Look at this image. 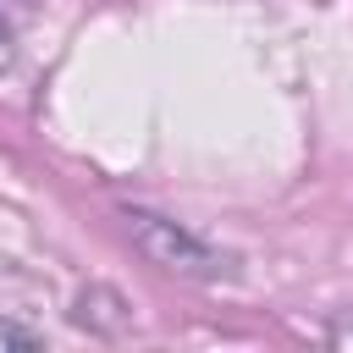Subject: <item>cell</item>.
Wrapping results in <instances>:
<instances>
[{"mask_svg": "<svg viewBox=\"0 0 353 353\" xmlns=\"http://www.w3.org/2000/svg\"><path fill=\"white\" fill-rule=\"evenodd\" d=\"M121 221H127L132 248H138L149 265H160L165 276H182V281H226V276H237L232 254H221L215 243H204L199 232H188V226L171 221V215L121 210Z\"/></svg>", "mask_w": 353, "mask_h": 353, "instance_id": "1", "label": "cell"}, {"mask_svg": "<svg viewBox=\"0 0 353 353\" xmlns=\"http://www.w3.org/2000/svg\"><path fill=\"white\" fill-rule=\"evenodd\" d=\"M72 320L77 325H88V331H121L127 325V298L116 292V287H83L77 292V309H72Z\"/></svg>", "mask_w": 353, "mask_h": 353, "instance_id": "2", "label": "cell"}, {"mask_svg": "<svg viewBox=\"0 0 353 353\" xmlns=\"http://www.w3.org/2000/svg\"><path fill=\"white\" fill-rule=\"evenodd\" d=\"M325 342H331V347H353V309H342V314L325 325Z\"/></svg>", "mask_w": 353, "mask_h": 353, "instance_id": "3", "label": "cell"}, {"mask_svg": "<svg viewBox=\"0 0 353 353\" xmlns=\"http://www.w3.org/2000/svg\"><path fill=\"white\" fill-rule=\"evenodd\" d=\"M11 66V33H6V22H0V72Z\"/></svg>", "mask_w": 353, "mask_h": 353, "instance_id": "4", "label": "cell"}]
</instances>
